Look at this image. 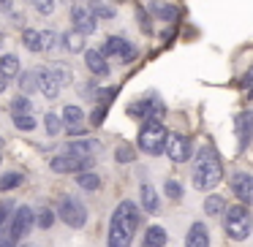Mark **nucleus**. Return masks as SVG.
<instances>
[{
    "mask_svg": "<svg viewBox=\"0 0 253 247\" xmlns=\"http://www.w3.org/2000/svg\"><path fill=\"white\" fill-rule=\"evenodd\" d=\"M139 228V209L133 201H120L109 220V247H131L133 234Z\"/></svg>",
    "mask_w": 253,
    "mask_h": 247,
    "instance_id": "1",
    "label": "nucleus"
},
{
    "mask_svg": "<svg viewBox=\"0 0 253 247\" xmlns=\"http://www.w3.org/2000/svg\"><path fill=\"white\" fill-rule=\"evenodd\" d=\"M223 176V169H220V158L212 147H204L199 152V160H196V169H193V185L199 190H212L215 185L220 182Z\"/></svg>",
    "mask_w": 253,
    "mask_h": 247,
    "instance_id": "2",
    "label": "nucleus"
},
{
    "mask_svg": "<svg viewBox=\"0 0 253 247\" xmlns=\"http://www.w3.org/2000/svg\"><path fill=\"white\" fill-rule=\"evenodd\" d=\"M166 139H169V133H166V125L161 122V117L144 120L142 131H139V147H142L144 152L147 155L166 152Z\"/></svg>",
    "mask_w": 253,
    "mask_h": 247,
    "instance_id": "3",
    "label": "nucleus"
},
{
    "mask_svg": "<svg viewBox=\"0 0 253 247\" xmlns=\"http://www.w3.org/2000/svg\"><path fill=\"white\" fill-rule=\"evenodd\" d=\"M223 228H226V236H231L234 242H242L248 239L253 228V214L248 212V207L237 204V207H229L226 209V217H223Z\"/></svg>",
    "mask_w": 253,
    "mask_h": 247,
    "instance_id": "4",
    "label": "nucleus"
},
{
    "mask_svg": "<svg viewBox=\"0 0 253 247\" xmlns=\"http://www.w3.org/2000/svg\"><path fill=\"white\" fill-rule=\"evenodd\" d=\"M60 220L66 225H71V228H82L87 223V209L74 196H66V198H60Z\"/></svg>",
    "mask_w": 253,
    "mask_h": 247,
    "instance_id": "5",
    "label": "nucleus"
},
{
    "mask_svg": "<svg viewBox=\"0 0 253 247\" xmlns=\"http://www.w3.org/2000/svg\"><path fill=\"white\" fill-rule=\"evenodd\" d=\"M93 158H79V155H71V152H63L57 158H52V171L55 174H74V171H82V169H90Z\"/></svg>",
    "mask_w": 253,
    "mask_h": 247,
    "instance_id": "6",
    "label": "nucleus"
},
{
    "mask_svg": "<svg viewBox=\"0 0 253 247\" xmlns=\"http://www.w3.org/2000/svg\"><path fill=\"white\" fill-rule=\"evenodd\" d=\"M36 225V212L30 207H19L14 212V223H11V239H25Z\"/></svg>",
    "mask_w": 253,
    "mask_h": 247,
    "instance_id": "7",
    "label": "nucleus"
},
{
    "mask_svg": "<svg viewBox=\"0 0 253 247\" xmlns=\"http://www.w3.org/2000/svg\"><path fill=\"white\" fill-rule=\"evenodd\" d=\"M101 52H104L106 57H120L123 63H131L133 57H136V49H133L126 38H120V35L106 38V44H104V49H101Z\"/></svg>",
    "mask_w": 253,
    "mask_h": 247,
    "instance_id": "8",
    "label": "nucleus"
},
{
    "mask_svg": "<svg viewBox=\"0 0 253 247\" xmlns=\"http://www.w3.org/2000/svg\"><path fill=\"white\" fill-rule=\"evenodd\" d=\"M166 155H169L174 163H182V160L191 158V139L182 136V133H171L166 139Z\"/></svg>",
    "mask_w": 253,
    "mask_h": 247,
    "instance_id": "9",
    "label": "nucleus"
},
{
    "mask_svg": "<svg viewBox=\"0 0 253 247\" xmlns=\"http://www.w3.org/2000/svg\"><path fill=\"white\" fill-rule=\"evenodd\" d=\"M36 79H39V90L44 93V98H57L60 95V79L55 76V71H46V68H36Z\"/></svg>",
    "mask_w": 253,
    "mask_h": 247,
    "instance_id": "10",
    "label": "nucleus"
},
{
    "mask_svg": "<svg viewBox=\"0 0 253 247\" xmlns=\"http://www.w3.org/2000/svg\"><path fill=\"white\" fill-rule=\"evenodd\" d=\"M71 22H74V28H77L79 33L90 35L95 30V14L90 11V8H84V6H74L71 8Z\"/></svg>",
    "mask_w": 253,
    "mask_h": 247,
    "instance_id": "11",
    "label": "nucleus"
},
{
    "mask_svg": "<svg viewBox=\"0 0 253 247\" xmlns=\"http://www.w3.org/2000/svg\"><path fill=\"white\" fill-rule=\"evenodd\" d=\"M231 190L242 204H253V174H234L231 176Z\"/></svg>",
    "mask_w": 253,
    "mask_h": 247,
    "instance_id": "12",
    "label": "nucleus"
},
{
    "mask_svg": "<svg viewBox=\"0 0 253 247\" xmlns=\"http://www.w3.org/2000/svg\"><path fill=\"white\" fill-rule=\"evenodd\" d=\"M84 63H87V71L95 73V76H106L109 73V63H106V55L101 49H87Z\"/></svg>",
    "mask_w": 253,
    "mask_h": 247,
    "instance_id": "13",
    "label": "nucleus"
},
{
    "mask_svg": "<svg viewBox=\"0 0 253 247\" xmlns=\"http://www.w3.org/2000/svg\"><path fill=\"white\" fill-rule=\"evenodd\" d=\"M63 122H66V131L68 133H82V122H84V111L79 106H66L63 111Z\"/></svg>",
    "mask_w": 253,
    "mask_h": 247,
    "instance_id": "14",
    "label": "nucleus"
},
{
    "mask_svg": "<svg viewBox=\"0 0 253 247\" xmlns=\"http://www.w3.org/2000/svg\"><path fill=\"white\" fill-rule=\"evenodd\" d=\"M185 247H210L207 225H204V223H193V225H191V231H188Z\"/></svg>",
    "mask_w": 253,
    "mask_h": 247,
    "instance_id": "15",
    "label": "nucleus"
},
{
    "mask_svg": "<svg viewBox=\"0 0 253 247\" xmlns=\"http://www.w3.org/2000/svg\"><path fill=\"white\" fill-rule=\"evenodd\" d=\"M98 149H101V144L95 141V139H84V141H71V144L66 147V152L79 155V158H93Z\"/></svg>",
    "mask_w": 253,
    "mask_h": 247,
    "instance_id": "16",
    "label": "nucleus"
},
{
    "mask_svg": "<svg viewBox=\"0 0 253 247\" xmlns=\"http://www.w3.org/2000/svg\"><path fill=\"white\" fill-rule=\"evenodd\" d=\"M237 136H240L242 147L251 144V139H253V114L251 111H242V114L237 117Z\"/></svg>",
    "mask_w": 253,
    "mask_h": 247,
    "instance_id": "17",
    "label": "nucleus"
},
{
    "mask_svg": "<svg viewBox=\"0 0 253 247\" xmlns=\"http://www.w3.org/2000/svg\"><path fill=\"white\" fill-rule=\"evenodd\" d=\"M166 239H169V236H166V231L161 228V225H150L147 234H144V242H142V245H144V247H164Z\"/></svg>",
    "mask_w": 253,
    "mask_h": 247,
    "instance_id": "18",
    "label": "nucleus"
},
{
    "mask_svg": "<svg viewBox=\"0 0 253 247\" xmlns=\"http://www.w3.org/2000/svg\"><path fill=\"white\" fill-rule=\"evenodd\" d=\"M142 207H144V212H150V214L158 212V193H155L153 185H142Z\"/></svg>",
    "mask_w": 253,
    "mask_h": 247,
    "instance_id": "19",
    "label": "nucleus"
},
{
    "mask_svg": "<svg viewBox=\"0 0 253 247\" xmlns=\"http://www.w3.org/2000/svg\"><path fill=\"white\" fill-rule=\"evenodd\" d=\"M63 46H66L68 52H82L84 49V33H79L77 28L68 30V33L63 35Z\"/></svg>",
    "mask_w": 253,
    "mask_h": 247,
    "instance_id": "20",
    "label": "nucleus"
},
{
    "mask_svg": "<svg viewBox=\"0 0 253 247\" xmlns=\"http://www.w3.org/2000/svg\"><path fill=\"white\" fill-rule=\"evenodd\" d=\"M22 44L28 46L30 52H44V49H41V30L25 28V30H22Z\"/></svg>",
    "mask_w": 253,
    "mask_h": 247,
    "instance_id": "21",
    "label": "nucleus"
},
{
    "mask_svg": "<svg viewBox=\"0 0 253 247\" xmlns=\"http://www.w3.org/2000/svg\"><path fill=\"white\" fill-rule=\"evenodd\" d=\"M0 71L6 73L8 79H14L19 73V57L17 55H3L0 57Z\"/></svg>",
    "mask_w": 253,
    "mask_h": 247,
    "instance_id": "22",
    "label": "nucleus"
},
{
    "mask_svg": "<svg viewBox=\"0 0 253 247\" xmlns=\"http://www.w3.org/2000/svg\"><path fill=\"white\" fill-rule=\"evenodd\" d=\"M77 185L82 187V190H98V187H101V176L98 174H90V171H82V174L77 176Z\"/></svg>",
    "mask_w": 253,
    "mask_h": 247,
    "instance_id": "23",
    "label": "nucleus"
},
{
    "mask_svg": "<svg viewBox=\"0 0 253 247\" xmlns=\"http://www.w3.org/2000/svg\"><path fill=\"white\" fill-rule=\"evenodd\" d=\"M153 14H158V19H166V22L177 19V8L169 3H153Z\"/></svg>",
    "mask_w": 253,
    "mask_h": 247,
    "instance_id": "24",
    "label": "nucleus"
},
{
    "mask_svg": "<svg viewBox=\"0 0 253 247\" xmlns=\"http://www.w3.org/2000/svg\"><path fill=\"white\" fill-rule=\"evenodd\" d=\"M204 212L207 214H220L226 212V201L220 196H207V201H204Z\"/></svg>",
    "mask_w": 253,
    "mask_h": 247,
    "instance_id": "25",
    "label": "nucleus"
},
{
    "mask_svg": "<svg viewBox=\"0 0 253 247\" xmlns=\"http://www.w3.org/2000/svg\"><path fill=\"white\" fill-rule=\"evenodd\" d=\"M19 90H22V93H33V90H39L36 71H25V73H22V79H19Z\"/></svg>",
    "mask_w": 253,
    "mask_h": 247,
    "instance_id": "26",
    "label": "nucleus"
},
{
    "mask_svg": "<svg viewBox=\"0 0 253 247\" xmlns=\"http://www.w3.org/2000/svg\"><path fill=\"white\" fill-rule=\"evenodd\" d=\"M44 128H46V133H49V136H57V133L63 131V117L46 114V117H44Z\"/></svg>",
    "mask_w": 253,
    "mask_h": 247,
    "instance_id": "27",
    "label": "nucleus"
},
{
    "mask_svg": "<svg viewBox=\"0 0 253 247\" xmlns=\"http://www.w3.org/2000/svg\"><path fill=\"white\" fill-rule=\"evenodd\" d=\"M17 185H22V174H17V171L0 176V190H14Z\"/></svg>",
    "mask_w": 253,
    "mask_h": 247,
    "instance_id": "28",
    "label": "nucleus"
},
{
    "mask_svg": "<svg viewBox=\"0 0 253 247\" xmlns=\"http://www.w3.org/2000/svg\"><path fill=\"white\" fill-rule=\"evenodd\" d=\"M30 109H33V104H30L25 95H19V98H14L11 101V111H14V117L17 114H30Z\"/></svg>",
    "mask_w": 253,
    "mask_h": 247,
    "instance_id": "29",
    "label": "nucleus"
},
{
    "mask_svg": "<svg viewBox=\"0 0 253 247\" xmlns=\"http://www.w3.org/2000/svg\"><path fill=\"white\" fill-rule=\"evenodd\" d=\"M14 125H17L19 131H33V128L39 125V122H36L30 114H17V117H14Z\"/></svg>",
    "mask_w": 253,
    "mask_h": 247,
    "instance_id": "30",
    "label": "nucleus"
},
{
    "mask_svg": "<svg viewBox=\"0 0 253 247\" xmlns=\"http://www.w3.org/2000/svg\"><path fill=\"white\" fill-rule=\"evenodd\" d=\"M90 11H93L95 17H101V19H112V17H115V8L106 6V3H93V8H90Z\"/></svg>",
    "mask_w": 253,
    "mask_h": 247,
    "instance_id": "31",
    "label": "nucleus"
},
{
    "mask_svg": "<svg viewBox=\"0 0 253 247\" xmlns=\"http://www.w3.org/2000/svg\"><path fill=\"white\" fill-rule=\"evenodd\" d=\"M33 6L41 17H49V14L55 11V0H33Z\"/></svg>",
    "mask_w": 253,
    "mask_h": 247,
    "instance_id": "32",
    "label": "nucleus"
},
{
    "mask_svg": "<svg viewBox=\"0 0 253 247\" xmlns=\"http://www.w3.org/2000/svg\"><path fill=\"white\" fill-rule=\"evenodd\" d=\"M52 223H55V214H52V209H41L39 217H36V225H39V228H49Z\"/></svg>",
    "mask_w": 253,
    "mask_h": 247,
    "instance_id": "33",
    "label": "nucleus"
},
{
    "mask_svg": "<svg viewBox=\"0 0 253 247\" xmlns=\"http://www.w3.org/2000/svg\"><path fill=\"white\" fill-rule=\"evenodd\" d=\"M55 44H57V35L52 33V30H41V49H44V52H49Z\"/></svg>",
    "mask_w": 253,
    "mask_h": 247,
    "instance_id": "34",
    "label": "nucleus"
},
{
    "mask_svg": "<svg viewBox=\"0 0 253 247\" xmlns=\"http://www.w3.org/2000/svg\"><path fill=\"white\" fill-rule=\"evenodd\" d=\"M52 71H55V76L60 79V84H71V68L68 66H55Z\"/></svg>",
    "mask_w": 253,
    "mask_h": 247,
    "instance_id": "35",
    "label": "nucleus"
},
{
    "mask_svg": "<svg viewBox=\"0 0 253 247\" xmlns=\"http://www.w3.org/2000/svg\"><path fill=\"white\" fill-rule=\"evenodd\" d=\"M115 158L120 160V163H128V160H133V149H128V147H117Z\"/></svg>",
    "mask_w": 253,
    "mask_h": 247,
    "instance_id": "36",
    "label": "nucleus"
},
{
    "mask_svg": "<svg viewBox=\"0 0 253 247\" xmlns=\"http://www.w3.org/2000/svg\"><path fill=\"white\" fill-rule=\"evenodd\" d=\"M166 196H169V198H180L182 196V187L177 185V182H166Z\"/></svg>",
    "mask_w": 253,
    "mask_h": 247,
    "instance_id": "37",
    "label": "nucleus"
},
{
    "mask_svg": "<svg viewBox=\"0 0 253 247\" xmlns=\"http://www.w3.org/2000/svg\"><path fill=\"white\" fill-rule=\"evenodd\" d=\"M8 209H11V204H8V201H0V225L6 223V217H8Z\"/></svg>",
    "mask_w": 253,
    "mask_h": 247,
    "instance_id": "38",
    "label": "nucleus"
},
{
    "mask_svg": "<svg viewBox=\"0 0 253 247\" xmlns=\"http://www.w3.org/2000/svg\"><path fill=\"white\" fill-rule=\"evenodd\" d=\"M0 247H17V239H11V236L8 239H0Z\"/></svg>",
    "mask_w": 253,
    "mask_h": 247,
    "instance_id": "39",
    "label": "nucleus"
},
{
    "mask_svg": "<svg viewBox=\"0 0 253 247\" xmlns=\"http://www.w3.org/2000/svg\"><path fill=\"white\" fill-rule=\"evenodd\" d=\"M6 84H8V76L3 71H0V93H3V90H6Z\"/></svg>",
    "mask_w": 253,
    "mask_h": 247,
    "instance_id": "40",
    "label": "nucleus"
},
{
    "mask_svg": "<svg viewBox=\"0 0 253 247\" xmlns=\"http://www.w3.org/2000/svg\"><path fill=\"white\" fill-rule=\"evenodd\" d=\"M11 3H14V0H0V8H3V11H8V8H11Z\"/></svg>",
    "mask_w": 253,
    "mask_h": 247,
    "instance_id": "41",
    "label": "nucleus"
},
{
    "mask_svg": "<svg viewBox=\"0 0 253 247\" xmlns=\"http://www.w3.org/2000/svg\"><path fill=\"white\" fill-rule=\"evenodd\" d=\"M3 41H6V38H3V33H0V46H3Z\"/></svg>",
    "mask_w": 253,
    "mask_h": 247,
    "instance_id": "42",
    "label": "nucleus"
},
{
    "mask_svg": "<svg viewBox=\"0 0 253 247\" xmlns=\"http://www.w3.org/2000/svg\"><path fill=\"white\" fill-rule=\"evenodd\" d=\"M0 163H3V152H0Z\"/></svg>",
    "mask_w": 253,
    "mask_h": 247,
    "instance_id": "43",
    "label": "nucleus"
},
{
    "mask_svg": "<svg viewBox=\"0 0 253 247\" xmlns=\"http://www.w3.org/2000/svg\"><path fill=\"white\" fill-rule=\"evenodd\" d=\"M0 147H3V139H0Z\"/></svg>",
    "mask_w": 253,
    "mask_h": 247,
    "instance_id": "44",
    "label": "nucleus"
}]
</instances>
